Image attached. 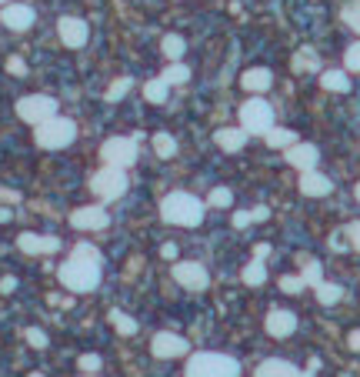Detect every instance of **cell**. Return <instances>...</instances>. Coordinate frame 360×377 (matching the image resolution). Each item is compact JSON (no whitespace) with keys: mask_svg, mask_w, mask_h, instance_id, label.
Masks as SVG:
<instances>
[{"mask_svg":"<svg viewBox=\"0 0 360 377\" xmlns=\"http://www.w3.org/2000/svg\"><path fill=\"white\" fill-rule=\"evenodd\" d=\"M110 324L117 327L124 337H130V334H137V321L133 317H127L124 311H110Z\"/></svg>","mask_w":360,"mask_h":377,"instance_id":"obj_25","label":"cell"},{"mask_svg":"<svg viewBox=\"0 0 360 377\" xmlns=\"http://www.w3.org/2000/svg\"><path fill=\"white\" fill-rule=\"evenodd\" d=\"M240 84L247 87V90H267L270 84H274V77H270V71H263V67H254V71H247V74L240 77Z\"/></svg>","mask_w":360,"mask_h":377,"instance_id":"obj_20","label":"cell"},{"mask_svg":"<svg viewBox=\"0 0 360 377\" xmlns=\"http://www.w3.org/2000/svg\"><path fill=\"white\" fill-rule=\"evenodd\" d=\"M127 90H130V77H120V80H114V84H110V90H107V101H120Z\"/></svg>","mask_w":360,"mask_h":377,"instance_id":"obj_33","label":"cell"},{"mask_svg":"<svg viewBox=\"0 0 360 377\" xmlns=\"http://www.w3.org/2000/svg\"><path fill=\"white\" fill-rule=\"evenodd\" d=\"M187 377H240V364L227 354H194L187 361Z\"/></svg>","mask_w":360,"mask_h":377,"instance_id":"obj_3","label":"cell"},{"mask_svg":"<svg viewBox=\"0 0 360 377\" xmlns=\"http://www.w3.org/2000/svg\"><path fill=\"white\" fill-rule=\"evenodd\" d=\"M300 264H304V274H300V277H304V284L317 287V284H320V264H317L313 257H304Z\"/></svg>","mask_w":360,"mask_h":377,"instance_id":"obj_29","label":"cell"},{"mask_svg":"<svg viewBox=\"0 0 360 377\" xmlns=\"http://www.w3.org/2000/svg\"><path fill=\"white\" fill-rule=\"evenodd\" d=\"M60 284L74 294H87L101 284V251L94 244H77L60 264Z\"/></svg>","mask_w":360,"mask_h":377,"instance_id":"obj_1","label":"cell"},{"mask_svg":"<svg viewBox=\"0 0 360 377\" xmlns=\"http://www.w3.org/2000/svg\"><path fill=\"white\" fill-rule=\"evenodd\" d=\"M17 247L24 254H53L60 247L57 237H44V234H21L17 237Z\"/></svg>","mask_w":360,"mask_h":377,"instance_id":"obj_15","label":"cell"},{"mask_svg":"<svg viewBox=\"0 0 360 377\" xmlns=\"http://www.w3.org/2000/svg\"><path fill=\"white\" fill-rule=\"evenodd\" d=\"M107 210L103 207H80V210H74L70 214V224L77 227V230H101V227H107Z\"/></svg>","mask_w":360,"mask_h":377,"instance_id":"obj_12","label":"cell"},{"mask_svg":"<svg viewBox=\"0 0 360 377\" xmlns=\"http://www.w3.org/2000/svg\"><path fill=\"white\" fill-rule=\"evenodd\" d=\"M340 237H344V234H337L334 241H331V244H334V251H344V247H347V241H340Z\"/></svg>","mask_w":360,"mask_h":377,"instance_id":"obj_47","label":"cell"},{"mask_svg":"<svg viewBox=\"0 0 360 377\" xmlns=\"http://www.w3.org/2000/svg\"><path fill=\"white\" fill-rule=\"evenodd\" d=\"M340 297H344V287H340V284H327V280H320V284H317V301L324 304V307L337 304Z\"/></svg>","mask_w":360,"mask_h":377,"instance_id":"obj_22","label":"cell"},{"mask_svg":"<svg viewBox=\"0 0 360 377\" xmlns=\"http://www.w3.org/2000/svg\"><path fill=\"white\" fill-rule=\"evenodd\" d=\"M354 194H357V201H360V184H357V187H354Z\"/></svg>","mask_w":360,"mask_h":377,"instance_id":"obj_49","label":"cell"},{"mask_svg":"<svg viewBox=\"0 0 360 377\" xmlns=\"http://www.w3.org/2000/svg\"><path fill=\"white\" fill-rule=\"evenodd\" d=\"M344 64H347V71H357V74H360V44H350V47H347Z\"/></svg>","mask_w":360,"mask_h":377,"instance_id":"obj_37","label":"cell"},{"mask_svg":"<svg viewBox=\"0 0 360 377\" xmlns=\"http://www.w3.org/2000/svg\"><path fill=\"white\" fill-rule=\"evenodd\" d=\"M347 344H350V351H360V330H350Z\"/></svg>","mask_w":360,"mask_h":377,"instance_id":"obj_43","label":"cell"},{"mask_svg":"<svg viewBox=\"0 0 360 377\" xmlns=\"http://www.w3.org/2000/svg\"><path fill=\"white\" fill-rule=\"evenodd\" d=\"M90 187H94V194L103 197V201H117V197H124V194H127V174H124V167L107 164L103 171L94 174Z\"/></svg>","mask_w":360,"mask_h":377,"instance_id":"obj_5","label":"cell"},{"mask_svg":"<svg viewBox=\"0 0 360 377\" xmlns=\"http://www.w3.org/2000/svg\"><path fill=\"white\" fill-rule=\"evenodd\" d=\"M167 87H170V84H167L164 77H160V80H151V84L144 87V97L151 104H164L167 101Z\"/></svg>","mask_w":360,"mask_h":377,"instance_id":"obj_24","label":"cell"},{"mask_svg":"<svg viewBox=\"0 0 360 377\" xmlns=\"http://www.w3.org/2000/svg\"><path fill=\"white\" fill-rule=\"evenodd\" d=\"M344 234H347V237H350V247H354V251L360 254V221H354V224L347 227V230H344Z\"/></svg>","mask_w":360,"mask_h":377,"instance_id":"obj_39","label":"cell"},{"mask_svg":"<svg viewBox=\"0 0 360 377\" xmlns=\"http://www.w3.org/2000/svg\"><path fill=\"white\" fill-rule=\"evenodd\" d=\"M87 377H94V374H87Z\"/></svg>","mask_w":360,"mask_h":377,"instance_id":"obj_50","label":"cell"},{"mask_svg":"<svg viewBox=\"0 0 360 377\" xmlns=\"http://www.w3.org/2000/svg\"><path fill=\"white\" fill-rule=\"evenodd\" d=\"M263 137H267V144H270V147H290V144H297L294 130H274V127H270Z\"/></svg>","mask_w":360,"mask_h":377,"instance_id":"obj_26","label":"cell"},{"mask_svg":"<svg viewBox=\"0 0 360 377\" xmlns=\"http://www.w3.org/2000/svg\"><path fill=\"white\" fill-rule=\"evenodd\" d=\"M317 160H320V151L313 144H290L287 147V164L297 167V171H313Z\"/></svg>","mask_w":360,"mask_h":377,"instance_id":"obj_11","label":"cell"},{"mask_svg":"<svg viewBox=\"0 0 360 377\" xmlns=\"http://www.w3.org/2000/svg\"><path fill=\"white\" fill-rule=\"evenodd\" d=\"M233 204V194L227 187H217L214 194H210V207H231Z\"/></svg>","mask_w":360,"mask_h":377,"instance_id":"obj_36","label":"cell"},{"mask_svg":"<svg viewBox=\"0 0 360 377\" xmlns=\"http://www.w3.org/2000/svg\"><path fill=\"white\" fill-rule=\"evenodd\" d=\"M244 284H250V287H260V284H263V280H267V267H263V264H260V260H250V264H247V267H244Z\"/></svg>","mask_w":360,"mask_h":377,"instance_id":"obj_23","label":"cell"},{"mask_svg":"<svg viewBox=\"0 0 360 377\" xmlns=\"http://www.w3.org/2000/svg\"><path fill=\"white\" fill-rule=\"evenodd\" d=\"M17 117L27 124H44V121L57 117V101L44 97V94H30L24 101H17Z\"/></svg>","mask_w":360,"mask_h":377,"instance_id":"obj_7","label":"cell"},{"mask_svg":"<svg viewBox=\"0 0 360 377\" xmlns=\"http://www.w3.org/2000/svg\"><path fill=\"white\" fill-rule=\"evenodd\" d=\"M101 157L107 164H114V167H130L137 160V141H130V137H110L101 147Z\"/></svg>","mask_w":360,"mask_h":377,"instance_id":"obj_8","label":"cell"},{"mask_svg":"<svg viewBox=\"0 0 360 377\" xmlns=\"http://www.w3.org/2000/svg\"><path fill=\"white\" fill-rule=\"evenodd\" d=\"M250 224V214H247V210H237V214H233V227H247Z\"/></svg>","mask_w":360,"mask_h":377,"instance_id":"obj_41","label":"cell"},{"mask_svg":"<svg viewBox=\"0 0 360 377\" xmlns=\"http://www.w3.org/2000/svg\"><path fill=\"white\" fill-rule=\"evenodd\" d=\"M154 151H157V157H174V154H177V141H174L170 134H157Z\"/></svg>","mask_w":360,"mask_h":377,"instance_id":"obj_27","label":"cell"},{"mask_svg":"<svg viewBox=\"0 0 360 377\" xmlns=\"http://www.w3.org/2000/svg\"><path fill=\"white\" fill-rule=\"evenodd\" d=\"M344 24L354 27V30L360 34V0H354V3H347V7H344Z\"/></svg>","mask_w":360,"mask_h":377,"instance_id":"obj_32","label":"cell"},{"mask_svg":"<svg viewBox=\"0 0 360 377\" xmlns=\"http://www.w3.org/2000/svg\"><path fill=\"white\" fill-rule=\"evenodd\" d=\"M27 344L37 348V351H44V348H47V334H44L40 327H27Z\"/></svg>","mask_w":360,"mask_h":377,"instance_id":"obj_34","label":"cell"},{"mask_svg":"<svg viewBox=\"0 0 360 377\" xmlns=\"http://www.w3.org/2000/svg\"><path fill=\"white\" fill-rule=\"evenodd\" d=\"M7 71H10V74H27V64L21 57H10V60H7Z\"/></svg>","mask_w":360,"mask_h":377,"instance_id":"obj_40","label":"cell"},{"mask_svg":"<svg viewBox=\"0 0 360 377\" xmlns=\"http://www.w3.org/2000/svg\"><path fill=\"white\" fill-rule=\"evenodd\" d=\"M0 3H3V0H0Z\"/></svg>","mask_w":360,"mask_h":377,"instance_id":"obj_51","label":"cell"},{"mask_svg":"<svg viewBox=\"0 0 360 377\" xmlns=\"http://www.w3.org/2000/svg\"><path fill=\"white\" fill-rule=\"evenodd\" d=\"M294 330H297V317H294L290 311L274 307V311L267 314V334H270V337H290Z\"/></svg>","mask_w":360,"mask_h":377,"instance_id":"obj_14","label":"cell"},{"mask_svg":"<svg viewBox=\"0 0 360 377\" xmlns=\"http://www.w3.org/2000/svg\"><path fill=\"white\" fill-rule=\"evenodd\" d=\"M187 77H190V71H187L183 64H170V67L164 71V80H167V84H183Z\"/></svg>","mask_w":360,"mask_h":377,"instance_id":"obj_31","label":"cell"},{"mask_svg":"<svg viewBox=\"0 0 360 377\" xmlns=\"http://www.w3.org/2000/svg\"><path fill=\"white\" fill-rule=\"evenodd\" d=\"M160 214H164V221L167 224H177V227H197L204 221V204L197 201L194 194H167L164 204H160Z\"/></svg>","mask_w":360,"mask_h":377,"instance_id":"obj_2","label":"cell"},{"mask_svg":"<svg viewBox=\"0 0 360 377\" xmlns=\"http://www.w3.org/2000/svg\"><path fill=\"white\" fill-rule=\"evenodd\" d=\"M160 254H164L167 260H174V257H177V247H174V244H164V247H160Z\"/></svg>","mask_w":360,"mask_h":377,"instance_id":"obj_44","label":"cell"},{"mask_svg":"<svg viewBox=\"0 0 360 377\" xmlns=\"http://www.w3.org/2000/svg\"><path fill=\"white\" fill-rule=\"evenodd\" d=\"M151 351H154V357H160V361H170V357H183V354H187V341H183L180 334L160 330V334H154V341H151Z\"/></svg>","mask_w":360,"mask_h":377,"instance_id":"obj_10","label":"cell"},{"mask_svg":"<svg viewBox=\"0 0 360 377\" xmlns=\"http://www.w3.org/2000/svg\"><path fill=\"white\" fill-rule=\"evenodd\" d=\"M240 127L247 130V134H267L270 127H274V110H270V104L254 97V101H247L240 107Z\"/></svg>","mask_w":360,"mask_h":377,"instance_id":"obj_6","label":"cell"},{"mask_svg":"<svg viewBox=\"0 0 360 377\" xmlns=\"http://www.w3.org/2000/svg\"><path fill=\"white\" fill-rule=\"evenodd\" d=\"M174 280L180 287H187V291H204L210 284V274L204 271V264H197V260H180V264H174Z\"/></svg>","mask_w":360,"mask_h":377,"instance_id":"obj_9","label":"cell"},{"mask_svg":"<svg viewBox=\"0 0 360 377\" xmlns=\"http://www.w3.org/2000/svg\"><path fill=\"white\" fill-rule=\"evenodd\" d=\"M0 221H10V210H3V207H0Z\"/></svg>","mask_w":360,"mask_h":377,"instance_id":"obj_48","label":"cell"},{"mask_svg":"<svg viewBox=\"0 0 360 377\" xmlns=\"http://www.w3.org/2000/svg\"><path fill=\"white\" fill-rule=\"evenodd\" d=\"M77 367L80 371H87V374H90V371H101V357H97V354H83L77 361Z\"/></svg>","mask_w":360,"mask_h":377,"instance_id":"obj_38","label":"cell"},{"mask_svg":"<svg viewBox=\"0 0 360 377\" xmlns=\"http://www.w3.org/2000/svg\"><path fill=\"white\" fill-rule=\"evenodd\" d=\"M307 284H304V277H281V291L283 294H300Z\"/></svg>","mask_w":360,"mask_h":377,"instance_id":"obj_35","label":"cell"},{"mask_svg":"<svg viewBox=\"0 0 360 377\" xmlns=\"http://www.w3.org/2000/svg\"><path fill=\"white\" fill-rule=\"evenodd\" d=\"M267 214H270V210H267V207H257V210H254V214H250V221H267Z\"/></svg>","mask_w":360,"mask_h":377,"instance_id":"obj_45","label":"cell"},{"mask_svg":"<svg viewBox=\"0 0 360 377\" xmlns=\"http://www.w3.org/2000/svg\"><path fill=\"white\" fill-rule=\"evenodd\" d=\"M34 10L27 7V3H10V7H3V14H0V21L10 27V30H27V27L34 24Z\"/></svg>","mask_w":360,"mask_h":377,"instance_id":"obj_16","label":"cell"},{"mask_svg":"<svg viewBox=\"0 0 360 377\" xmlns=\"http://www.w3.org/2000/svg\"><path fill=\"white\" fill-rule=\"evenodd\" d=\"M247 144V130L244 127H224V130H217V147H224V151H240Z\"/></svg>","mask_w":360,"mask_h":377,"instance_id":"obj_19","label":"cell"},{"mask_svg":"<svg viewBox=\"0 0 360 377\" xmlns=\"http://www.w3.org/2000/svg\"><path fill=\"white\" fill-rule=\"evenodd\" d=\"M57 30H60V40H64L67 47H83V44H87V37H90L87 24L77 21V17H64V21L57 24Z\"/></svg>","mask_w":360,"mask_h":377,"instance_id":"obj_13","label":"cell"},{"mask_svg":"<svg viewBox=\"0 0 360 377\" xmlns=\"http://www.w3.org/2000/svg\"><path fill=\"white\" fill-rule=\"evenodd\" d=\"M14 287H17V277H3V280H0V291H3V294H10V291H14Z\"/></svg>","mask_w":360,"mask_h":377,"instance_id":"obj_42","label":"cell"},{"mask_svg":"<svg viewBox=\"0 0 360 377\" xmlns=\"http://www.w3.org/2000/svg\"><path fill=\"white\" fill-rule=\"evenodd\" d=\"M331 177L317 174V171H300V194L304 197H324V194H331Z\"/></svg>","mask_w":360,"mask_h":377,"instance_id":"obj_17","label":"cell"},{"mask_svg":"<svg viewBox=\"0 0 360 377\" xmlns=\"http://www.w3.org/2000/svg\"><path fill=\"white\" fill-rule=\"evenodd\" d=\"M160 51L167 53L170 60H177L180 53H183V37H177V34H167V37H164V44H160Z\"/></svg>","mask_w":360,"mask_h":377,"instance_id":"obj_28","label":"cell"},{"mask_svg":"<svg viewBox=\"0 0 360 377\" xmlns=\"http://www.w3.org/2000/svg\"><path fill=\"white\" fill-rule=\"evenodd\" d=\"M257 377H304L290 361H281V357H267L257 364Z\"/></svg>","mask_w":360,"mask_h":377,"instance_id":"obj_18","label":"cell"},{"mask_svg":"<svg viewBox=\"0 0 360 377\" xmlns=\"http://www.w3.org/2000/svg\"><path fill=\"white\" fill-rule=\"evenodd\" d=\"M267 254H270V247H267V244H257V251H254V257H257V260H263Z\"/></svg>","mask_w":360,"mask_h":377,"instance_id":"obj_46","label":"cell"},{"mask_svg":"<svg viewBox=\"0 0 360 377\" xmlns=\"http://www.w3.org/2000/svg\"><path fill=\"white\" fill-rule=\"evenodd\" d=\"M317 67H320V60H317L310 51H300L294 57V71H317Z\"/></svg>","mask_w":360,"mask_h":377,"instance_id":"obj_30","label":"cell"},{"mask_svg":"<svg viewBox=\"0 0 360 377\" xmlns=\"http://www.w3.org/2000/svg\"><path fill=\"white\" fill-rule=\"evenodd\" d=\"M320 84H324L327 90H337V94H347V90H350V77L344 74V71H327V74L320 77Z\"/></svg>","mask_w":360,"mask_h":377,"instance_id":"obj_21","label":"cell"},{"mask_svg":"<svg viewBox=\"0 0 360 377\" xmlns=\"http://www.w3.org/2000/svg\"><path fill=\"white\" fill-rule=\"evenodd\" d=\"M74 137H77V124L67 117H51V121L37 124V144L47 151H60V147L74 144Z\"/></svg>","mask_w":360,"mask_h":377,"instance_id":"obj_4","label":"cell"}]
</instances>
